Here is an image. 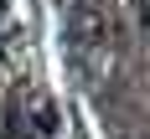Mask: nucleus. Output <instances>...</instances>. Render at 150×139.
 I'll return each instance as SVG.
<instances>
[{
	"label": "nucleus",
	"mask_w": 150,
	"mask_h": 139,
	"mask_svg": "<svg viewBox=\"0 0 150 139\" xmlns=\"http://www.w3.org/2000/svg\"><path fill=\"white\" fill-rule=\"evenodd\" d=\"M62 31H67V41H73L78 52H93V46H104L109 36H114L104 5H93V0H67V10H62Z\"/></svg>",
	"instance_id": "nucleus-1"
},
{
	"label": "nucleus",
	"mask_w": 150,
	"mask_h": 139,
	"mask_svg": "<svg viewBox=\"0 0 150 139\" xmlns=\"http://www.w3.org/2000/svg\"><path fill=\"white\" fill-rule=\"evenodd\" d=\"M11 124H16L26 139H47V134H57V103H52L47 93L26 88V93H21V113H16Z\"/></svg>",
	"instance_id": "nucleus-2"
}]
</instances>
